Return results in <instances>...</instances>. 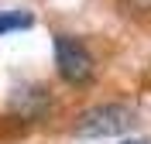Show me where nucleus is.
<instances>
[{
    "instance_id": "423d86ee",
    "label": "nucleus",
    "mask_w": 151,
    "mask_h": 144,
    "mask_svg": "<svg viewBox=\"0 0 151 144\" xmlns=\"http://www.w3.org/2000/svg\"><path fill=\"white\" fill-rule=\"evenodd\" d=\"M134 4H141V7H151V0H134Z\"/></svg>"
},
{
    "instance_id": "f257e3e1",
    "label": "nucleus",
    "mask_w": 151,
    "mask_h": 144,
    "mask_svg": "<svg viewBox=\"0 0 151 144\" xmlns=\"http://www.w3.org/2000/svg\"><path fill=\"white\" fill-rule=\"evenodd\" d=\"M134 127V110L124 103H96L79 113L76 134L79 137H117Z\"/></svg>"
},
{
    "instance_id": "39448f33",
    "label": "nucleus",
    "mask_w": 151,
    "mask_h": 144,
    "mask_svg": "<svg viewBox=\"0 0 151 144\" xmlns=\"http://www.w3.org/2000/svg\"><path fill=\"white\" fill-rule=\"evenodd\" d=\"M124 144H151V137H131V141H124Z\"/></svg>"
},
{
    "instance_id": "20e7f679",
    "label": "nucleus",
    "mask_w": 151,
    "mask_h": 144,
    "mask_svg": "<svg viewBox=\"0 0 151 144\" xmlns=\"http://www.w3.org/2000/svg\"><path fill=\"white\" fill-rule=\"evenodd\" d=\"M21 28H31V14H24V10H4L0 14V34L21 31Z\"/></svg>"
},
{
    "instance_id": "7ed1b4c3",
    "label": "nucleus",
    "mask_w": 151,
    "mask_h": 144,
    "mask_svg": "<svg viewBox=\"0 0 151 144\" xmlns=\"http://www.w3.org/2000/svg\"><path fill=\"white\" fill-rule=\"evenodd\" d=\"M48 106H52V96H48L45 86H21L17 93H14V110H17L24 120L41 117Z\"/></svg>"
},
{
    "instance_id": "f03ea898",
    "label": "nucleus",
    "mask_w": 151,
    "mask_h": 144,
    "mask_svg": "<svg viewBox=\"0 0 151 144\" xmlns=\"http://www.w3.org/2000/svg\"><path fill=\"white\" fill-rule=\"evenodd\" d=\"M55 65H58V76L69 86H86L96 72V62L89 55V48L79 38H72V34H55Z\"/></svg>"
}]
</instances>
